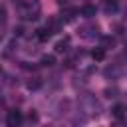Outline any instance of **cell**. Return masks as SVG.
<instances>
[{
  "label": "cell",
  "instance_id": "6da1fadb",
  "mask_svg": "<svg viewBox=\"0 0 127 127\" xmlns=\"http://www.w3.org/2000/svg\"><path fill=\"white\" fill-rule=\"evenodd\" d=\"M40 12H42V6L38 0H28L20 6V16L24 20H36L40 16Z\"/></svg>",
  "mask_w": 127,
  "mask_h": 127
},
{
  "label": "cell",
  "instance_id": "7a4b0ae2",
  "mask_svg": "<svg viewBox=\"0 0 127 127\" xmlns=\"http://www.w3.org/2000/svg\"><path fill=\"white\" fill-rule=\"evenodd\" d=\"M22 111H18V109H12V111H8V117H6V123L10 125V127H18L20 123H22Z\"/></svg>",
  "mask_w": 127,
  "mask_h": 127
},
{
  "label": "cell",
  "instance_id": "3957f363",
  "mask_svg": "<svg viewBox=\"0 0 127 127\" xmlns=\"http://www.w3.org/2000/svg\"><path fill=\"white\" fill-rule=\"evenodd\" d=\"M50 36H52V30L46 26V28H38L36 30V38L40 40V42H48L50 40Z\"/></svg>",
  "mask_w": 127,
  "mask_h": 127
},
{
  "label": "cell",
  "instance_id": "277c9868",
  "mask_svg": "<svg viewBox=\"0 0 127 127\" xmlns=\"http://www.w3.org/2000/svg\"><path fill=\"white\" fill-rule=\"evenodd\" d=\"M75 14H77V10H73V8H67V10H64V12H62L60 20H64V22H71V20L75 18Z\"/></svg>",
  "mask_w": 127,
  "mask_h": 127
},
{
  "label": "cell",
  "instance_id": "5b68a950",
  "mask_svg": "<svg viewBox=\"0 0 127 127\" xmlns=\"http://www.w3.org/2000/svg\"><path fill=\"white\" fill-rule=\"evenodd\" d=\"M111 115H113L115 119H123V117H125V107L119 105V103L113 105V107H111Z\"/></svg>",
  "mask_w": 127,
  "mask_h": 127
},
{
  "label": "cell",
  "instance_id": "8992f818",
  "mask_svg": "<svg viewBox=\"0 0 127 127\" xmlns=\"http://www.w3.org/2000/svg\"><path fill=\"white\" fill-rule=\"evenodd\" d=\"M79 14H81V16H85V18H91V16H95V6L85 4V6L79 10Z\"/></svg>",
  "mask_w": 127,
  "mask_h": 127
},
{
  "label": "cell",
  "instance_id": "52a82bcc",
  "mask_svg": "<svg viewBox=\"0 0 127 127\" xmlns=\"http://www.w3.org/2000/svg\"><path fill=\"white\" fill-rule=\"evenodd\" d=\"M67 46H69V38H64V40H60V42L56 44V52H58V54H64V52L67 50Z\"/></svg>",
  "mask_w": 127,
  "mask_h": 127
},
{
  "label": "cell",
  "instance_id": "ba28073f",
  "mask_svg": "<svg viewBox=\"0 0 127 127\" xmlns=\"http://www.w3.org/2000/svg\"><path fill=\"white\" fill-rule=\"evenodd\" d=\"M91 58H93L95 62H101V60H105V48H95V50L91 52Z\"/></svg>",
  "mask_w": 127,
  "mask_h": 127
},
{
  "label": "cell",
  "instance_id": "9c48e42d",
  "mask_svg": "<svg viewBox=\"0 0 127 127\" xmlns=\"http://www.w3.org/2000/svg\"><path fill=\"white\" fill-rule=\"evenodd\" d=\"M89 32H97V28H81V38H85V40H91L93 36H97V34H89Z\"/></svg>",
  "mask_w": 127,
  "mask_h": 127
},
{
  "label": "cell",
  "instance_id": "30bf717a",
  "mask_svg": "<svg viewBox=\"0 0 127 127\" xmlns=\"http://www.w3.org/2000/svg\"><path fill=\"white\" fill-rule=\"evenodd\" d=\"M40 64H42V65H46V67H52V65L56 64V58H54V56H42Z\"/></svg>",
  "mask_w": 127,
  "mask_h": 127
},
{
  "label": "cell",
  "instance_id": "8fae6325",
  "mask_svg": "<svg viewBox=\"0 0 127 127\" xmlns=\"http://www.w3.org/2000/svg\"><path fill=\"white\" fill-rule=\"evenodd\" d=\"M115 46V40L111 36H103L101 38V48H113Z\"/></svg>",
  "mask_w": 127,
  "mask_h": 127
},
{
  "label": "cell",
  "instance_id": "7c38bea8",
  "mask_svg": "<svg viewBox=\"0 0 127 127\" xmlns=\"http://www.w3.org/2000/svg\"><path fill=\"white\" fill-rule=\"evenodd\" d=\"M40 85H42L40 77H34V79H30V81H28V89H38Z\"/></svg>",
  "mask_w": 127,
  "mask_h": 127
},
{
  "label": "cell",
  "instance_id": "4fadbf2b",
  "mask_svg": "<svg viewBox=\"0 0 127 127\" xmlns=\"http://www.w3.org/2000/svg\"><path fill=\"white\" fill-rule=\"evenodd\" d=\"M46 26H48V28H50V30H52V32H56V30H58V28H60V22H58V20H56V18H52V20H50V22H48V24H46Z\"/></svg>",
  "mask_w": 127,
  "mask_h": 127
},
{
  "label": "cell",
  "instance_id": "5bb4252c",
  "mask_svg": "<svg viewBox=\"0 0 127 127\" xmlns=\"http://www.w3.org/2000/svg\"><path fill=\"white\" fill-rule=\"evenodd\" d=\"M115 10H117L115 2H105V12H115Z\"/></svg>",
  "mask_w": 127,
  "mask_h": 127
},
{
  "label": "cell",
  "instance_id": "9a60e30c",
  "mask_svg": "<svg viewBox=\"0 0 127 127\" xmlns=\"http://www.w3.org/2000/svg\"><path fill=\"white\" fill-rule=\"evenodd\" d=\"M28 119H30V121H38V115H36V113H30Z\"/></svg>",
  "mask_w": 127,
  "mask_h": 127
},
{
  "label": "cell",
  "instance_id": "2e32d148",
  "mask_svg": "<svg viewBox=\"0 0 127 127\" xmlns=\"http://www.w3.org/2000/svg\"><path fill=\"white\" fill-rule=\"evenodd\" d=\"M2 36H4V26L0 24V38H2Z\"/></svg>",
  "mask_w": 127,
  "mask_h": 127
},
{
  "label": "cell",
  "instance_id": "e0dca14e",
  "mask_svg": "<svg viewBox=\"0 0 127 127\" xmlns=\"http://www.w3.org/2000/svg\"><path fill=\"white\" fill-rule=\"evenodd\" d=\"M58 2H60V4H67L69 0H58Z\"/></svg>",
  "mask_w": 127,
  "mask_h": 127
}]
</instances>
